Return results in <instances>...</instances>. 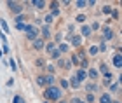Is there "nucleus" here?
<instances>
[{"mask_svg":"<svg viewBox=\"0 0 122 103\" xmlns=\"http://www.w3.org/2000/svg\"><path fill=\"white\" fill-rule=\"evenodd\" d=\"M42 96H44V100H47L51 103H56L58 100H61L65 96V93L58 88V86H51V88H46L42 91Z\"/></svg>","mask_w":122,"mask_h":103,"instance_id":"nucleus-1","label":"nucleus"},{"mask_svg":"<svg viewBox=\"0 0 122 103\" xmlns=\"http://www.w3.org/2000/svg\"><path fill=\"white\" fill-rule=\"evenodd\" d=\"M23 33H25V39L28 40V42L35 40L37 37H40L38 26H37V25H33V23H26V25H25V30H23Z\"/></svg>","mask_w":122,"mask_h":103,"instance_id":"nucleus-2","label":"nucleus"},{"mask_svg":"<svg viewBox=\"0 0 122 103\" xmlns=\"http://www.w3.org/2000/svg\"><path fill=\"white\" fill-rule=\"evenodd\" d=\"M5 5H7L9 12L12 16H18L21 12H25V4L23 2H18V0H9V2H5Z\"/></svg>","mask_w":122,"mask_h":103,"instance_id":"nucleus-3","label":"nucleus"},{"mask_svg":"<svg viewBox=\"0 0 122 103\" xmlns=\"http://www.w3.org/2000/svg\"><path fill=\"white\" fill-rule=\"evenodd\" d=\"M99 30H101V37H99V39H101L103 42H107V44H108V42H112V40L115 39V37H117V31H115V30L112 28V26L103 25Z\"/></svg>","mask_w":122,"mask_h":103,"instance_id":"nucleus-4","label":"nucleus"},{"mask_svg":"<svg viewBox=\"0 0 122 103\" xmlns=\"http://www.w3.org/2000/svg\"><path fill=\"white\" fill-rule=\"evenodd\" d=\"M84 89V93H89V94H98L99 93V82H92V80H86L84 84H82V88Z\"/></svg>","mask_w":122,"mask_h":103,"instance_id":"nucleus-5","label":"nucleus"},{"mask_svg":"<svg viewBox=\"0 0 122 103\" xmlns=\"http://www.w3.org/2000/svg\"><path fill=\"white\" fill-rule=\"evenodd\" d=\"M38 31H40V39H44L46 42L52 40V26H47V25H40L38 26Z\"/></svg>","mask_w":122,"mask_h":103,"instance_id":"nucleus-6","label":"nucleus"},{"mask_svg":"<svg viewBox=\"0 0 122 103\" xmlns=\"http://www.w3.org/2000/svg\"><path fill=\"white\" fill-rule=\"evenodd\" d=\"M113 80H115V75H113L112 72H107V73H103L101 77H99L98 82H99V88H107V89H108V86L112 84Z\"/></svg>","mask_w":122,"mask_h":103,"instance_id":"nucleus-7","label":"nucleus"},{"mask_svg":"<svg viewBox=\"0 0 122 103\" xmlns=\"http://www.w3.org/2000/svg\"><path fill=\"white\" fill-rule=\"evenodd\" d=\"M54 67H56V70H63V72H66V70L71 68V63H70L68 58H63V56H61L58 61L54 63Z\"/></svg>","mask_w":122,"mask_h":103,"instance_id":"nucleus-8","label":"nucleus"},{"mask_svg":"<svg viewBox=\"0 0 122 103\" xmlns=\"http://www.w3.org/2000/svg\"><path fill=\"white\" fill-rule=\"evenodd\" d=\"M30 47H31V51L40 52V51H44V47H46V40L40 39V37H37L35 40H31V42H30Z\"/></svg>","mask_w":122,"mask_h":103,"instance_id":"nucleus-9","label":"nucleus"},{"mask_svg":"<svg viewBox=\"0 0 122 103\" xmlns=\"http://www.w3.org/2000/svg\"><path fill=\"white\" fill-rule=\"evenodd\" d=\"M120 89H122V86H120V79H117V80H113V82L108 86V91H107V93H108V94H112V96H119V94H120Z\"/></svg>","mask_w":122,"mask_h":103,"instance_id":"nucleus-10","label":"nucleus"},{"mask_svg":"<svg viewBox=\"0 0 122 103\" xmlns=\"http://www.w3.org/2000/svg\"><path fill=\"white\" fill-rule=\"evenodd\" d=\"M82 40H84V39H82L79 33H73L70 37V40H68V46L73 47V49H80V47H82Z\"/></svg>","mask_w":122,"mask_h":103,"instance_id":"nucleus-11","label":"nucleus"},{"mask_svg":"<svg viewBox=\"0 0 122 103\" xmlns=\"http://www.w3.org/2000/svg\"><path fill=\"white\" fill-rule=\"evenodd\" d=\"M86 72H87V80H92V82H98L99 77H101L96 67H89V68L86 70Z\"/></svg>","mask_w":122,"mask_h":103,"instance_id":"nucleus-12","label":"nucleus"},{"mask_svg":"<svg viewBox=\"0 0 122 103\" xmlns=\"http://www.w3.org/2000/svg\"><path fill=\"white\" fill-rule=\"evenodd\" d=\"M79 35L82 37V39H91L92 37V30H91V26L84 23V25H80V31H79Z\"/></svg>","mask_w":122,"mask_h":103,"instance_id":"nucleus-13","label":"nucleus"},{"mask_svg":"<svg viewBox=\"0 0 122 103\" xmlns=\"http://www.w3.org/2000/svg\"><path fill=\"white\" fill-rule=\"evenodd\" d=\"M75 79L79 80L80 84H84L86 80H87V72L84 68H77V72H75Z\"/></svg>","mask_w":122,"mask_h":103,"instance_id":"nucleus-14","label":"nucleus"},{"mask_svg":"<svg viewBox=\"0 0 122 103\" xmlns=\"http://www.w3.org/2000/svg\"><path fill=\"white\" fill-rule=\"evenodd\" d=\"M58 88L61 89V91H63V93H65V91H70V86H68V79H66V77H58Z\"/></svg>","mask_w":122,"mask_h":103,"instance_id":"nucleus-15","label":"nucleus"},{"mask_svg":"<svg viewBox=\"0 0 122 103\" xmlns=\"http://www.w3.org/2000/svg\"><path fill=\"white\" fill-rule=\"evenodd\" d=\"M112 101H113V96H112V94H108L107 91L99 93V96H98V103H112Z\"/></svg>","mask_w":122,"mask_h":103,"instance_id":"nucleus-16","label":"nucleus"},{"mask_svg":"<svg viewBox=\"0 0 122 103\" xmlns=\"http://www.w3.org/2000/svg\"><path fill=\"white\" fill-rule=\"evenodd\" d=\"M68 86H70V89H73V91H79L82 88V84L79 82V80L75 79V75H71V77H68Z\"/></svg>","mask_w":122,"mask_h":103,"instance_id":"nucleus-17","label":"nucleus"},{"mask_svg":"<svg viewBox=\"0 0 122 103\" xmlns=\"http://www.w3.org/2000/svg\"><path fill=\"white\" fill-rule=\"evenodd\" d=\"M112 65L117 70H120L122 68V54H119V52H115L113 56H112Z\"/></svg>","mask_w":122,"mask_h":103,"instance_id":"nucleus-18","label":"nucleus"},{"mask_svg":"<svg viewBox=\"0 0 122 103\" xmlns=\"http://www.w3.org/2000/svg\"><path fill=\"white\" fill-rule=\"evenodd\" d=\"M35 84L38 86V88L46 89V73H38V75H35Z\"/></svg>","mask_w":122,"mask_h":103,"instance_id":"nucleus-19","label":"nucleus"},{"mask_svg":"<svg viewBox=\"0 0 122 103\" xmlns=\"http://www.w3.org/2000/svg\"><path fill=\"white\" fill-rule=\"evenodd\" d=\"M28 12H21V14H18V16H14V23H23V25H26V21H28Z\"/></svg>","mask_w":122,"mask_h":103,"instance_id":"nucleus-20","label":"nucleus"},{"mask_svg":"<svg viewBox=\"0 0 122 103\" xmlns=\"http://www.w3.org/2000/svg\"><path fill=\"white\" fill-rule=\"evenodd\" d=\"M70 49H71V47L66 44V42H61V44H58V51L61 52V56H63V54H70V52H71Z\"/></svg>","mask_w":122,"mask_h":103,"instance_id":"nucleus-21","label":"nucleus"},{"mask_svg":"<svg viewBox=\"0 0 122 103\" xmlns=\"http://www.w3.org/2000/svg\"><path fill=\"white\" fill-rule=\"evenodd\" d=\"M68 59H70L71 67H77V68H80V59H79V56H77L75 52H70V56H68Z\"/></svg>","mask_w":122,"mask_h":103,"instance_id":"nucleus-22","label":"nucleus"},{"mask_svg":"<svg viewBox=\"0 0 122 103\" xmlns=\"http://www.w3.org/2000/svg\"><path fill=\"white\" fill-rule=\"evenodd\" d=\"M58 84V77L56 75H46V88H51V86Z\"/></svg>","mask_w":122,"mask_h":103,"instance_id":"nucleus-23","label":"nucleus"},{"mask_svg":"<svg viewBox=\"0 0 122 103\" xmlns=\"http://www.w3.org/2000/svg\"><path fill=\"white\" fill-rule=\"evenodd\" d=\"M56 44H54V42L52 40H49V42H46V47H44V51H46L47 52V56H49V54H52L54 51H56Z\"/></svg>","mask_w":122,"mask_h":103,"instance_id":"nucleus-24","label":"nucleus"},{"mask_svg":"<svg viewBox=\"0 0 122 103\" xmlns=\"http://www.w3.org/2000/svg\"><path fill=\"white\" fill-rule=\"evenodd\" d=\"M44 70H46V75H56V67H54L52 63H46V67H44Z\"/></svg>","mask_w":122,"mask_h":103,"instance_id":"nucleus-25","label":"nucleus"},{"mask_svg":"<svg viewBox=\"0 0 122 103\" xmlns=\"http://www.w3.org/2000/svg\"><path fill=\"white\" fill-rule=\"evenodd\" d=\"M86 54H87V56H91V58H94V56H98V54H99V51H98V46H96V44H92V46H89V49L86 51Z\"/></svg>","mask_w":122,"mask_h":103,"instance_id":"nucleus-26","label":"nucleus"},{"mask_svg":"<svg viewBox=\"0 0 122 103\" xmlns=\"http://www.w3.org/2000/svg\"><path fill=\"white\" fill-rule=\"evenodd\" d=\"M98 72H99V75H103V73H107V72H110V68H108V63H107V61H99Z\"/></svg>","mask_w":122,"mask_h":103,"instance_id":"nucleus-27","label":"nucleus"},{"mask_svg":"<svg viewBox=\"0 0 122 103\" xmlns=\"http://www.w3.org/2000/svg\"><path fill=\"white\" fill-rule=\"evenodd\" d=\"M42 21H44V25H47V26H52L56 19L52 18V14H51V12H47L46 16H44V19H42Z\"/></svg>","mask_w":122,"mask_h":103,"instance_id":"nucleus-28","label":"nucleus"},{"mask_svg":"<svg viewBox=\"0 0 122 103\" xmlns=\"http://www.w3.org/2000/svg\"><path fill=\"white\" fill-rule=\"evenodd\" d=\"M46 63H47V61H46V58H35V59H33V65H35L37 68H40V70L46 67Z\"/></svg>","mask_w":122,"mask_h":103,"instance_id":"nucleus-29","label":"nucleus"},{"mask_svg":"<svg viewBox=\"0 0 122 103\" xmlns=\"http://www.w3.org/2000/svg\"><path fill=\"white\" fill-rule=\"evenodd\" d=\"M96 46H98V51L99 52H107L108 51V44H107V42H103L101 39H98V44Z\"/></svg>","mask_w":122,"mask_h":103,"instance_id":"nucleus-30","label":"nucleus"},{"mask_svg":"<svg viewBox=\"0 0 122 103\" xmlns=\"http://www.w3.org/2000/svg\"><path fill=\"white\" fill-rule=\"evenodd\" d=\"M52 42L54 44H61V42H63V33H61V31H56V33H52Z\"/></svg>","mask_w":122,"mask_h":103,"instance_id":"nucleus-31","label":"nucleus"},{"mask_svg":"<svg viewBox=\"0 0 122 103\" xmlns=\"http://www.w3.org/2000/svg\"><path fill=\"white\" fill-rule=\"evenodd\" d=\"M86 21H87V16H86L84 12H82V14H77V16H75V23H77V25H84Z\"/></svg>","mask_w":122,"mask_h":103,"instance_id":"nucleus-32","label":"nucleus"},{"mask_svg":"<svg viewBox=\"0 0 122 103\" xmlns=\"http://www.w3.org/2000/svg\"><path fill=\"white\" fill-rule=\"evenodd\" d=\"M82 100H84V103H96V94H89V93H86Z\"/></svg>","mask_w":122,"mask_h":103,"instance_id":"nucleus-33","label":"nucleus"},{"mask_svg":"<svg viewBox=\"0 0 122 103\" xmlns=\"http://www.w3.org/2000/svg\"><path fill=\"white\" fill-rule=\"evenodd\" d=\"M75 5V9H79V10H84L87 5H86V0H75V2H71Z\"/></svg>","mask_w":122,"mask_h":103,"instance_id":"nucleus-34","label":"nucleus"},{"mask_svg":"<svg viewBox=\"0 0 122 103\" xmlns=\"http://www.w3.org/2000/svg\"><path fill=\"white\" fill-rule=\"evenodd\" d=\"M112 21H119L120 19V12H119V9H113L112 12H110V16H108Z\"/></svg>","mask_w":122,"mask_h":103,"instance_id":"nucleus-35","label":"nucleus"},{"mask_svg":"<svg viewBox=\"0 0 122 103\" xmlns=\"http://www.w3.org/2000/svg\"><path fill=\"white\" fill-rule=\"evenodd\" d=\"M7 65H9V68L12 70V72H16V70H18V61H16L14 58H9V61H7Z\"/></svg>","mask_w":122,"mask_h":103,"instance_id":"nucleus-36","label":"nucleus"},{"mask_svg":"<svg viewBox=\"0 0 122 103\" xmlns=\"http://www.w3.org/2000/svg\"><path fill=\"white\" fill-rule=\"evenodd\" d=\"M89 26H91V30H92V33H94V31H98L99 28H101V23H99L98 19H94V21H92V23H91Z\"/></svg>","mask_w":122,"mask_h":103,"instance_id":"nucleus-37","label":"nucleus"},{"mask_svg":"<svg viewBox=\"0 0 122 103\" xmlns=\"http://www.w3.org/2000/svg\"><path fill=\"white\" fill-rule=\"evenodd\" d=\"M12 103H26V100H25L21 94H14V96H12Z\"/></svg>","mask_w":122,"mask_h":103,"instance_id":"nucleus-38","label":"nucleus"},{"mask_svg":"<svg viewBox=\"0 0 122 103\" xmlns=\"http://www.w3.org/2000/svg\"><path fill=\"white\" fill-rule=\"evenodd\" d=\"M112 10H113V7H112V5H103V7H101V12L103 14H107V16H110V12H112Z\"/></svg>","mask_w":122,"mask_h":103,"instance_id":"nucleus-39","label":"nucleus"},{"mask_svg":"<svg viewBox=\"0 0 122 103\" xmlns=\"http://www.w3.org/2000/svg\"><path fill=\"white\" fill-rule=\"evenodd\" d=\"M0 26H2V30H4V33H9V25H7V21L5 19H0Z\"/></svg>","mask_w":122,"mask_h":103,"instance_id":"nucleus-40","label":"nucleus"},{"mask_svg":"<svg viewBox=\"0 0 122 103\" xmlns=\"http://www.w3.org/2000/svg\"><path fill=\"white\" fill-rule=\"evenodd\" d=\"M49 58H51V59H54V61H58V59L61 58V52L58 51V47H56V51H54L52 54H49Z\"/></svg>","mask_w":122,"mask_h":103,"instance_id":"nucleus-41","label":"nucleus"},{"mask_svg":"<svg viewBox=\"0 0 122 103\" xmlns=\"http://www.w3.org/2000/svg\"><path fill=\"white\" fill-rule=\"evenodd\" d=\"M68 103H84V100H82L80 96H71V98L68 100Z\"/></svg>","mask_w":122,"mask_h":103,"instance_id":"nucleus-42","label":"nucleus"},{"mask_svg":"<svg viewBox=\"0 0 122 103\" xmlns=\"http://www.w3.org/2000/svg\"><path fill=\"white\" fill-rule=\"evenodd\" d=\"M2 54H10V47H9V44H2Z\"/></svg>","mask_w":122,"mask_h":103,"instance_id":"nucleus-43","label":"nucleus"},{"mask_svg":"<svg viewBox=\"0 0 122 103\" xmlns=\"http://www.w3.org/2000/svg\"><path fill=\"white\" fill-rule=\"evenodd\" d=\"M0 40H2V44H7V37H5L4 31H0Z\"/></svg>","mask_w":122,"mask_h":103,"instance_id":"nucleus-44","label":"nucleus"},{"mask_svg":"<svg viewBox=\"0 0 122 103\" xmlns=\"http://www.w3.org/2000/svg\"><path fill=\"white\" fill-rule=\"evenodd\" d=\"M59 5H65V7H70V5H71V2H70V0H61V2H59Z\"/></svg>","mask_w":122,"mask_h":103,"instance_id":"nucleus-45","label":"nucleus"},{"mask_svg":"<svg viewBox=\"0 0 122 103\" xmlns=\"http://www.w3.org/2000/svg\"><path fill=\"white\" fill-rule=\"evenodd\" d=\"M66 28H68L70 35H71V33H73V30H75V25H73V23H70V25H66Z\"/></svg>","mask_w":122,"mask_h":103,"instance_id":"nucleus-46","label":"nucleus"},{"mask_svg":"<svg viewBox=\"0 0 122 103\" xmlns=\"http://www.w3.org/2000/svg\"><path fill=\"white\" fill-rule=\"evenodd\" d=\"M16 30L23 31V30H25V25H23V23H16Z\"/></svg>","mask_w":122,"mask_h":103,"instance_id":"nucleus-47","label":"nucleus"},{"mask_svg":"<svg viewBox=\"0 0 122 103\" xmlns=\"http://www.w3.org/2000/svg\"><path fill=\"white\" fill-rule=\"evenodd\" d=\"M12 86H14V79H9L7 80V88H12Z\"/></svg>","mask_w":122,"mask_h":103,"instance_id":"nucleus-48","label":"nucleus"},{"mask_svg":"<svg viewBox=\"0 0 122 103\" xmlns=\"http://www.w3.org/2000/svg\"><path fill=\"white\" fill-rule=\"evenodd\" d=\"M56 103H68V98H65V96H63V98H61V100H58Z\"/></svg>","mask_w":122,"mask_h":103,"instance_id":"nucleus-49","label":"nucleus"},{"mask_svg":"<svg viewBox=\"0 0 122 103\" xmlns=\"http://www.w3.org/2000/svg\"><path fill=\"white\" fill-rule=\"evenodd\" d=\"M112 103H122V101H120L119 98H113V101H112Z\"/></svg>","mask_w":122,"mask_h":103,"instance_id":"nucleus-50","label":"nucleus"},{"mask_svg":"<svg viewBox=\"0 0 122 103\" xmlns=\"http://www.w3.org/2000/svg\"><path fill=\"white\" fill-rule=\"evenodd\" d=\"M42 103H51V101H47V100H44V101H42Z\"/></svg>","mask_w":122,"mask_h":103,"instance_id":"nucleus-51","label":"nucleus"},{"mask_svg":"<svg viewBox=\"0 0 122 103\" xmlns=\"http://www.w3.org/2000/svg\"><path fill=\"white\" fill-rule=\"evenodd\" d=\"M0 58H2V49H0Z\"/></svg>","mask_w":122,"mask_h":103,"instance_id":"nucleus-52","label":"nucleus"}]
</instances>
